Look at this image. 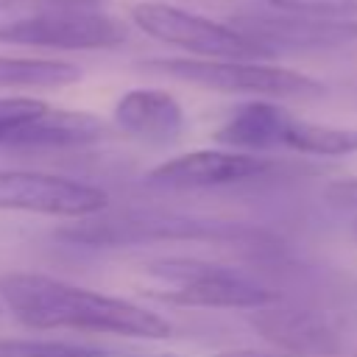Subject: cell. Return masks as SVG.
I'll list each match as a JSON object with an SVG mask.
<instances>
[{
    "mask_svg": "<svg viewBox=\"0 0 357 357\" xmlns=\"http://www.w3.org/2000/svg\"><path fill=\"white\" fill-rule=\"evenodd\" d=\"M0 304L36 332H92L162 340L173 324L159 312L120 296L89 290L39 271L0 273Z\"/></svg>",
    "mask_w": 357,
    "mask_h": 357,
    "instance_id": "obj_1",
    "label": "cell"
},
{
    "mask_svg": "<svg viewBox=\"0 0 357 357\" xmlns=\"http://www.w3.org/2000/svg\"><path fill=\"white\" fill-rule=\"evenodd\" d=\"M59 240L84 248H126L153 243H215V245H262L273 237L243 223L212 220L173 209H103L78 218L56 231Z\"/></svg>",
    "mask_w": 357,
    "mask_h": 357,
    "instance_id": "obj_2",
    "label": "cell"
},
{
    "mask_svg": "<svg viewBox=\"0 0 357 357\" xmlns=\"http://www.w3.org/2000/svg\"><path fill=\"white\" fill-rule=\"evenodd\" d=\"M151 276L148 296L190 310H257L279 298V290L243 268L206 262L195 257H167L145 265Z\"/></svg>",
    "mask_w": 357,
    "mask_h": 357,
    "instance_id": "obj_3",
    "label": "cell"
},
{
    "mask_svg": "<svg viewBox=\"0 0 357 357\" xmlns=\"http://www.w3.org/2000/svg\"><path fill=\"white\" fill-rule=\"evenodd\" d=\"M142 70L170 75L184 84H195L229 95L251 98H321L326 86L304 73L268 64V61H240V59H148Z\"/></svg>",
    "mask_w": 357,
    "mask_h": 357,
    "instance_id": "obj_4",
    "label": "cell"
},
{
    "mask_svg": "<svg viewBox=\"0 0 357 357\" xmlns=\"http://www.w3.org/2000/svg\"><path fill=\"white\" fill-rule=\"evenodd\" d=\"M131 22L156 42L187 50L198 59H240V61H265L273 59L265 45L245 36L229 22L187 11L162 0H142L131 6Z\"/></svg>",
    "mask_w": 357,
    "mask_h": 357,
    "instance_id": "obj_5",
    "label": "cell"
},
{
    "mask_svg": "<svg viewBox=\"0 0 357 357\" xmlns=\"http://www.w3.org/2000/svg\"><path fill=\"white\" fill-rule=\"evenodd\" d=\"M296 170V165L268 153H245L231 148L190 151L151 167L145 173V184L156 190H218L290 176Z\"/></svg>",
    "mask_w": 357,
    "mask_h": 357,
    "instance_id": "obj_6",
    "label": "cell"
},
{
    "mask_svg": "<svg viewBox=\"0 0 357 357\" xmlns=\"http://www.w3.org/2000/svg\"><path fill=\"white\" fill-rule=\"evenodd\" d=\"M128 39V28L106 8L42 11L0 22V42L47 50H109Z\"/></svg>",
    "mask_w": 357,
    "mask_h": 357,
    "instance_id": "obj_7",
    "label": "cell"
},
{
    "mask_svg": "<svg viewBox=\"0 0 357 357\" xmlns=\"http://www.w3.org/2000/svg\"><path fill=\"white\" fill-rule=\"evenodd\" d=\"M0 209L78 220L109 209V192L56 173L0 170Z\"/></svg>",
    "mask_w": 357,
    "mask_h": 357,
    "instance_id": "obj_8",
    "label": "cell"
},
{
    "mask_svg": "<svg viewBox=\"0 0 357 357\" xmlns=\"http://www.w3.org/2000/svg\"><path fill=\"white\" fill-rule=\"evenodd\" d=\"M229 25L257 39L271 53L357 47V17H296L279 11H248L234 14Z\"/></svg>",
    "mask_w": 357,
    "mask_h": 357,
    "instance_id": "obj_9",
    "label": "cell"
},
{
    "mask_svg": "<svg viewBox=\"0 0 357 357\" xmlns=\"http://www.w3.org/2000/svg\"><path fill=\"white\" fill-rule=\"evenodd\" d=\"M248 326L290 357H337L343 351V340L329 315L293 304H265L248 310Z\"/></svg>",
    "mask_w": 357,
    "mask_h": 357,
    "instance_id": "obj_10",
    "label": "cell"
},
{
    "mask_svg": "<svg viewBox=\"0 0 357 357\" xmlns=\"http://www.w3.org/2000/svg\"><path fill=\"white\" fill-rule=\"evenodd\" d=\"M114 126L148 145H173L184 134V109L165 89H128L114 103Z\"/></svg>",
    "mask_w": 357,
    "mask_h": 357,
    "instance_id": "obj_11",
    "label": "cell"
},
{
    "mask_svg": "<svg viewBox=\"0 0 357 357\" xmlns=\"http://www.w3.org/2000/svg\"><path fill=\"white\" fill-rule=\"evenodd\" d=\"M293 114L265 98L245 100L234 106L226 120L215 128V142L231 148V151H245V153H273L284 151V137L290 128Z\"/></svg>",
    "mask_w": 357,
    "mask_h": 357,
    "instance_id": "obj_12",
    "label": "cell"
},
{
    "mask_svg": "<svg viewBox=\"0 0 357 357\" xmlns=\"http://www.w3.org/2000/svg\"><path fill=\"white\" fill-rule=\"evenodd\" d=\"M106 137V123L92 112L56 109L45 106L36 117H31L6 151H67L86 148Z\"/></svg>",
    "mask_w": 357,
    "mask_h": 357,
    "instance_id": "obj_13",
    "label": "cell"
},
{
    "mask_svg": "<svg viewBox=\"0 0 357 357\" xmlns=\"http://www.w3.org/2000/svg\"><path fill=\"white\" fill-rule=\"evenodd\" d=\"M81 81V67L59 59L0 56V89H56Z\"/></svg>",
    "mask_w": 357,
    "mask_h": 357,
    "instance_id": "obj_14",
    "label": "cell"
},
{
    "mask_svg": "<svg viewBox=\"0 0 357 357\" xmlns=\"http://www.w3.org/2000/svg\"><path fill=\"white\" fill-rule=\"evenodd\" d=\"M284 151L301 156H349L357 151V131L301 120L293 114L284 137Z\"/></svg>",
    "mask_w": 357,
    "mask_h": 357,
    "instance_id": "obj_15",
    "label": "cell"
},
{
    "mask_svg": "<svg viewBox=\"0 0 357 357\" xmlns=\"http://www.w3.org/2000/svg\"><path fill=\"white\" fill-rule=\"evenodd\" d=\"M0 357H106V349L56 337H0Z\"/></svg>",
    "mask_w": 357,
    "mask_h": 357,
    "instance_id": "obj_16",
    "label": "cell"
},
{
    "mask_svg": "<svg viewBox=\"0 0 357 357\" xmlns=\"http://www.w3.org/2000/svg\"><path fill=\"white\" fill-rule=\"evenodd\" d=\"M324 201L343 220L349 240L357 245V176L335 178L324 187Z\"/></svg>",
    "mask_w": 357,
    "mask_h": 357,
    "instance_id": "obj_17",
    "label": "cell"
},
{
    "mask_svg": "<svg viewBox=\"0 0 357 357\" xmlns=\"http://www.w3.org/2000/svg\"><path fill=\"white\" fill-rule=\"evenodd\" d=\"M47 103L39 98H28V95H11V98H0V148L6 151L8 142L17 137V131L36 117Z\"/></svg>",
    "mask_w": 357,
    "mask_h": 357,
    "instance_id": "obj_18",
    "label": "cell"
},
{
    "mask_svg": "<svg viewBox=\"0 0 357 357\" xmlns=\"http://www.w3.org/2000/svg\"><path fill=\"white\" fill-rule=\"evenodd\" d=\"M265 6L296 17H357V0H265Z\"/></svg>",
    "mask_w": 357,
    "mask_h": 357,
    "instance_id": "obj_19",
    "label": "cell"
},
{
    "mask_svg": "<svg viewBox=\"0 0 357 357\" xmlns=\"http://www.w3.org/2000/svg\"><path fill=\"white\" fill-rule=\"evenodd\" d=\"M109 0H0V14H42V11H75V8H106Z\"/></svg>",
    "mask_w": 357,
    "mask_h": 357,
    "instance_id": "obj_20",
    "label": "cell"
},
{
    "mask_svg": "<svg viewBox=\"0 0 357 357\" xmlns=\"http://www.w3.org/2000/svg\"><path fill=\"white\" fill-rule=\"evenodd\" d=\"M215 357H279V354H265V351H254V349H229Z\"/></svg>",
    "mask_w": 357,
    "mask_h": 357,
    "instance_id": "obj_21",
    "label": "cell"
}]
</instances>
